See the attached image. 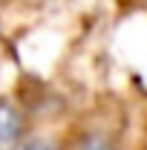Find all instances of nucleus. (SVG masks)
<instances>
[{
	"mask_svg": "<svg viewBox=\"0 0 147 150\" xmlns=\"http://www.w3.org/2000/svg\"><path fill=\"white\" fill-rule=\"evenodd\" d=\"M72 150H118V147L112 144L104 133L90 130V133H84V136H78V142H75Z\"/></svg>",
	"mask_w": 147,
	"mask_h": 150,
	"instance_id": "f03ea898",
	"label": "nucleus"
},
{
	"mask_svg": "<svg viewBox=\"0 0 147 150\" xmlns=\"http://www.w3.org/2000/svg\"><path fill=\"white\" fill-rule=\"evenodd\" d=\"M26 115L12 95H0V150H18L26 139Z\"/></svg>",
	"mask_w": 147,
	"mask_h": 150,
	"instance_id": "f257e3e1",
	"label": "nucleus"
},
{
	"mask_svg": "<svg viewBox=\"0 0 147 150\" xmlns=\"http://www.w3.org/2000/svg\"><path fill=\"white\" fill-rule=\"evenodd\" d=\"M18 150H61V144L52 136H26Z\"/></svg>",
	"mask_w": 147,
	"mask_h": 150,
	"instance_id": "7ed1b4c3",
	"label": "nucleus"
}]
</instances>
